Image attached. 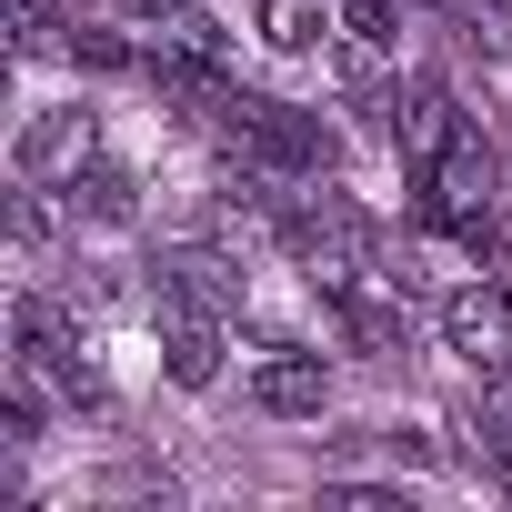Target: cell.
<instances>
[{
    "instance_id": "ba28073f",
    "label": "cell",
    "mask_w": 512,
    "mask_h": 512,
    "mask_svg": "<svg viewBox=\"0 0 512 512\" xmlns=\"http://www.w3.org/2000/svg\"><path fill=\"white\" fill-rule=\"evenodd\" d=\"M151 302H201V312H231L241 302V272L221 251H161L151 262Z\"/></svg>"
},
{
    "instance_id": "8992f818",
    "label": "cell",
    "mask_w": 512,
    "mask_h": 512,
    "mask_svg": "<svg viewBox=\"0 0 512 512\" xmlns=\"http://www.w3.org/2000/svg\"><path fill=\"white\" fill-rule=\"evenodd\" d=\"M11 161H21V181H41V191H51V181H81V171H91V111H31Z\"/></svg>"
},
{
    "instance_id": "5b68a950",
    "label": "cell",
    "mask_w": 512,
    "mask_h": 512,
    "mask_svg": "<svg viewBox=\"0 0 512 512\" xmlns=\"http://www.w3.org/2000/svg\"><path fill=\"white\" fill-rule=\"evenodd\" d=\"M442 342L472 362V372H512V292L502 282H462L442 302Z\"/></svg>"
},
{
    "instance_id": "5bb4252c",
    "label": "cell",
    "mask_w": 512,
    "mask_h": 512,
    "mask_svg": "<svg viewBox=\"0 0 512 512\" xmlns=\"http://www.w3.org/2000/svg\"><path fill=\"white\" fill-rule=\"evenodd\" d=\"M472 452H482V472L512 492V412H502V422H482V432H472Z\"/></svg>"
},
{
    "instance_id": "30bf717a",
    "label": "cell",
    "mask_w": 512,
    "mask_h": 512,
    "mask_svg": "<svg viewBox=\"0 0 512 512\" xmlns=\"http://www.w3.org/2000/svg\"><path fill=\"white\" fill-rule=\"evenodd\" d=\"M392 21H402L392 0H342V71H382V51L402 41Z\"/></svg>"
},
{
    "instance_id": "4fadbf2b",
    "label": "cell",
    "mask_w": 512,
    "mask_h": 512,
    "mask_svg": "<svg viewBox=\"0 0 512 512\" xmlns=\"http://www.w3.org/2000/svg\"><path fill=\"white\" fill-rule=\"evenodd\" d=\"M462 251L492 262V272H512V221H502V211H472V221H462Z\"/></svg>"
},
{
    "instance_id": "52a82bcc",
    "label": "cell",
    "mask_w": 512,
    "mask_h": 512,
    "mask_svg": "<svg viewBox=\"0 0 512 512\" xmlns=\"http://www.w3.org/2000/svg\"><path fill=\"white\" fill-rule=\"evenodd\" d=\"M161 362H171L181 392H211V382H221V312H201V302H161Z\"/></svg>"
},
{
    "instance_id": "277c9868",
    "label": "cell",
    "mask_w": 512,
    "mask_h": 512,
    "mask_svg": "<svg viewBox=\"0 0 512 512\" xmlns=\"http://www.w3.org/2000/svg\"><path fill=\"white\" fill-rule=\"evenodd\" d=\"M382 131H392V151H402L412 171H432V161L462 141V111H452L442 81H392V91H382Z\"/></svg>"
},
{
    "instance_id": "6da1fadb",
    "label": "cell",
    "mask_w": 512,
    "mask_h": 512,
    "mask_svg": "<svg viewBox=\"0 0 512 512\" xmlns=\"http://www.w3.org/2000/svg\"><path fill=\"white\" fill-rule=\"evenodd\" d=\"M221 141L262 181H322L332 171V121H312L292 101H262V91H231L221 101Z\"/></svg>"
},
{
    "instance_id": "8fae6325",
    "label": "cell",
    "mask_w": 512,
    "mask_h": 512,
    "mask_svg": "<svg viewBox=\"0 0 512 512\" xmlns=\"http://www.w3.org/2000/svg\"><path fill=\"white\" fill-rule=\"evenodd\" d=\"M251 21H262V41H272V51H322V31H332L322 0H262Z\"/></svg>"
},
{
    "instance_id": "7a4b0ae2",
    "label": "cell",
    "mask_w": 512,
    "mask_h": 512,
    "mask_svg": "<svg viewBox=\"0 0 512 512\" xmlns=\"http://www.w3.org/2000/svg\"><path fill=\"white\" fill-rule=\"evenodd\" d=\"M492 191H502V171H492V141L462 121V141L432 161V171H412V211L432 221V231H462L472 211H492Z\"/></svg>"
},
{
    "instance_id": "9c48e42d",
    "label": "cell",
    "mask_w": 512,
    "mask_h": 512,
    "mask_svg": "<svg viewBox=\"0 0 512 512\" xmlns=\"http://www.w3.org/2000/svg\"><path fill=\"white\" fill-rule=\"evenodd\" d=\"M251 402L282 412V422H302V412H322V402H332V372H322L312 352H272L262 372H251Z\"/></svg>"
},
{
    "instance_id": "7c38bea8",
    "label": "cell",
    "mask_w": 512,
    "mask_h": 512,
    "mask_svg": "<svg viewBox=\"0 0 512 512\" xmlns=\"http://www.w3.org/2000/svg\"><path fill=\"white\" fill-rule=\"evenodd\" d=\"M71 211H91V221H131V211H141V191H131V171L91 161V171L71 181Z\"/></svg>"
},
{
    "instance_id": "3957f363",
    "label": "cell",
    "mask_w": 512,
    "mask_h": 512,
    "mask_svg": "<svg viewBox=\"0 0 512 512\" xmlns=\"http://www.w3.org/2000/svg\"><path fill=\"white\" fill-rule=\"evenodd\" d=\"M11 372H31V382H61L71 402H101V372L81 362V342H71V322H61V302H41V292H21V312H11Z\"/></svg>"
}]
</instances>
